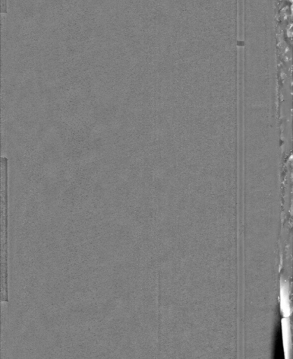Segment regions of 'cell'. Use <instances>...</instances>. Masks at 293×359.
Instances as JSON below:
<instances>
[{"mask_svg": "<svg viewBox=\"0 0 293 359\" xmlns=\"http://www.w3.org/2000/svg\"><path fill=\"white\" fill-rule=\"evenodd\" d=\"M281 330H282L283 345L285 358H290L292 340H291L290 321L289 317H284L281 320Z\"/></svg>", "mask_w": 293, "mask_h": 359, "instance_id": "cell-1", "label": "cell"}, {"mask_svg": "<svg viewBox=\"0 0 293 359\" xmlns=\"http://www.w3.org/2000/svg\"><path fill=\"white\" fill-rule=\"evenodd\" d=\"M280 296H281V310L283 317H290L291 308L290 298H289V286L288 282L284 280H281Z\"/></svg>", "mask_w": 293, "mask_h": 359, "instance_id": "cell-2", "label": "cell"}]
</instances>
